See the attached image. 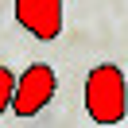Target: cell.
Segmentation results:
<instances>
[{"label": "cell", "mask_w": 128, "mask_h": 128, "mask_svg": "<svg viewBox=\"0 0 128 128\" xmlns=\"http://www.w3.org/2000/svg\"><path fill=\"white\" fill-rule=\"evenodd\" d=\"M86 112L105 128L128 116V78L116 62H101L86 74Z\"/></svg>", "instance_id": "6da1fadb"}, {"label": "cell", "mask_w": 128, "mask_h": 128, "mask_svg": "<svg viewBox=\"0 0 128 128\" xmlns=\"http://www.w3.org/2000/svg\"><path fill=\"white\" fill-rule=\"evenodd\" d=\"M58 93V78H54V66L47 62H31L24 74L16 78V93H12V112L16 116H35L43 112Z\"/></svg>", "instance_id": "7a4b0ae2"}, {"label": "cell", "mask_w": 128, "mask_h": 128, "mask_svg": "<svg viewBox=\"0 0 128 128\" xmlns=\"http://www.w3.org/2000/svg\"><path fill=\"white\" fill-rule=\"evenodd\" d=\"M16 24L39 43H50L62 35V0H12Z\"/></svg>", "instance_id": "3957f363"}, {"label": "cell", "mask_w": 128, "mask_h": 128, "mask_svg": "<svg viewBox=\"0 0 128 128\" xmlns=\"http://www.w3.org/2000/svg\"><path fill=\"white\" fill-rule=\"evenodd\" d=\"M12 93H16V74L8 66H0V116L12 109Z\"/></svg>", "instance_id": "277c9868"}]
</instances>
